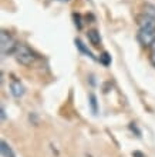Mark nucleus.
Segmentation results:
<instances>
[{"label": "nucleus", "mask_w": 155, "mask_h": 157, "mask_svg": "<svg viewBox=\"0 0 155 157\" xmlns=\"http://www.w3.org/2000/svg\"><path fill=\"white\" fill-rule=\"evenodd\" d=\"M138 23V41L144 47H152L155 44V19L148 14H141L137 17Z\"/></svg>", "instance_id": "1"}, {"label": "nucleus", "mask_w": 155, "mask_h": 157, "mask_svg": "<svg viewBox=\"0 0 155 157\" xmlns=\"http://www.w3.org/2000/svg\"><path fill=\"white\" fill-rule=\"evenodd\" d=\"M14 57H16L17 63H20L23 66H31L36 62V54L33 53V50L29 46L19 43L16 52H14Z\"/></svg>", "instance_id": "2"}, {"label": "nucleus", "mask_w": 155, "mask_h": 157, "mask_svg": "<svg viewBox=\"0 0 155 157\" xmlns=\"http://www.w3.org/2000/svg\"><path fill=\"white\" fill-rule=\"evenodd\" d=\"M0 50H2V56L6 57V56H10V54H14L19 43L16 41V39L13 37L12 34L3 30L2 34H0Z\"/></svg>", "instance_id": "3"}, {"label": "nucleus", "mask_w": 155, "mask_h": 157, "mask_svg": "<svg viewBox=\"0 0 155 157\" xmlns=\"http://www.w3.org/2000/svg\"><path fill=\"white\" fill-rule=\"evenodd\" d=\"M10 93L13 94V97L20 99V97L24 96L26 89H24V86L19 82V80H12V82H10Z\"/></svg>", "instance_id": "4"}, {"label": "nucleus", "mask_w": 155, "mask_h": 157, "mask_svg": "<svg viewBox=\"0 0 155 157\" xmlns=\"http://www.w3.org/2000/svg\"><path fill=\"white\" fill-rule=\"evenodd\" d=\"M87 37L90 40V43L94 46V47H98L100 43H101V37H100V33H98L97 30H88V33H87Z\"/></svg>", "instance_id": "5"}, {"label": "nucleus", "mask_w": 155, "mask_h": 157, "mask_svg": "<svg viewBox=\"0 0 155 157\" xmlns=\"http://www.w3.org/2000/svg\"><path fill=\"white\" fill-rule=\"evenodd\" d=\"M0 146H2V147H0V150H2V157H16V154H14L13 149L4 140H2Z\"/></svg>", "instance_id": "6"}, {"label": "nucleus", "mask_w": 155, "mask_h": 157, "mask_svg": "<svg viewBox=\"0 0 155 157\" xmlns=\"http://www.w3.org/2000/svg\"><path fill=\"white\" fill-rule=\"evenodd\" d=\"M76 44H77V47H78V49H80V50H81L83 53H86V54H87V56H90V57H91V59H94V60H95V56H94V54H93V53H91L90 50L87 49L86 46L83 44V41H81V40H77V39H76Z\"/></svg>", "instance_id": "7"}, {"label": "nucleus", "mask_w": 155, "mask_h": 157, "mask_svg": "<svg viewBox=\"0 0 155 157\" xmlns=\"http://www.w3.org/2000/svg\"><path fill=\"white\" fill-rule=\"evenodd\" d=\"M144 13L151 16L152 19H155V6H151V4H145L144 6Z\"/></svg>", "instance_id": "8"}, {"label": "nucleus", "mask_w": 155, "mask_h": 157, "mask_svg": "<svg viewBox=\"0 0 155 157\" xmlns=\"http://www.w3.org/2000/svg\"><path fill=\"white\" fill-rule=\"evenodd\" d=\"M100 62H101L104 66H108L111 63V56L108 53H102L101 56H100Z\"/></svg>", "instance_id": "9"}, {"label": "nucleus", "mask_w": 155, "mask_h": 157, "mask_svg": "<svg viewBox=\"0 0 155 157\" xmlns=\"http://www.w3.org/2000/svg\"><path fill=\"white\" fill-rule=\"evenodd\" d=\"M90 104H91V110H93V113L95 114V113L98 112V109H97V99H95L94 94H90Z\"/></svg>", "instance_id": "10"}, {"label": "nucleus", "mask_w": 155, "mask_h": 157, "mask_svg": "<svg viewBox=\"0 0 155 157\" xmlns=\"http://www.w3.org/2000/svg\"><path fill=\"white\" fill-rule=\"evenodd\" d=\"M149 59H151V63L155 66V44L151 47V53H149Z\"/></svg>", "instance_id": "11"}, {"label": "nucleus", "mask_w": 155, "mask_h": 157, "mask_svg": "<svg viewBox=\"0 0 155 157\" xmlns=\"http://www.w3.org/2000/svg\"><path fill=\"white\" fill-rule=\"evenodd\" d=\"M6 119V116H4V109L2 107V120H4Z\"/></svg>", "instance_id": "12"}, {"label": "nucleus", "mask_w": 155, "mask_h": 157, "mask_svg": "<svg viewBox=\"0 0 155 157\" xmlns=\"http://www.w3.org/2000/svg\"><path fill=\"white\" fill-rule=\"evenodd\" d=\"M63 2H68V0H63Z\"/></svg>", "instance_id": "13"}]
</instances>
